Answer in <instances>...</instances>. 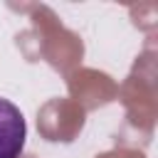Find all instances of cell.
<instances>
[{
  "mask_svg": "<svg viewBox=\"0 0 158 158\" xmlns=\"http://www.w3.org/2000/svg\"><path fill=\"white\" fill-rule=\"evenodd\" d=\"M27 138V126L22 111L7 101L0 99V158H20Z\"/></svg>",
  "mask_w": 158,
  "mask_h": 158,
  "instance_id": "6da1fadb",
  "label": "cell"
}]
</instances>
